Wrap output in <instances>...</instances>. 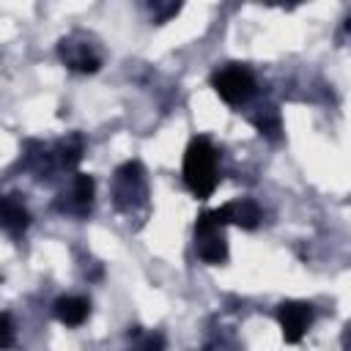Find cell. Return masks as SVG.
I'll list each match as a JSON object with an SVG mask.
<instances>
[{
	"label": "cell",
	"mask_w": 351,
	"mask_h": 351,
	"mask_svg": "<svg viewBox=\"0 0 351 351\" xmlns=\"http://www.w3.org/2000/svg\"><path fill=\"white\" fill-rule=\"evenodd\" d=\"M93 195H96V181H93V176L77 173V176H74V184H71V208H74L77 214L90 211Z\"/></svg>",
	"instance_id": "obj_10"
},
{
	"label": "cell",
	"mask_w": 351,
	"mask_h": 351,
	"mask_svg": "<svg viewBox=\"0 0 351 351\" xmlns=\"http://www.w3.org/2000/svg\"><path fill=\"white\" fill-rule=\"evenodd\" d=\"M277 321L285 343H299L313 324V307L307 302H282L277 307Z\"/></svg>",
	"instance_id": "obj_5"
},
{
	"label": "cell",
	"mask_w": 351,
	"mask_h": 351,
	"mask_svg": "<svg viewBox=\"0 0 351 351\" xmlns=\"http://www.w3.org/2000/svg\"><path fill=\"white\" fill-rule=\"evenodd\" d=\"M219 154L208 137H195L184 151V184L197 200H208L219 184L217 176Z\"/></svg>",
	"instance_id": "obj_1"
},
{
	"label": "cell",
	"mask_w": 351,
	"mask_h": 351,
	"mask_svg": "<svg viewBox=\"0 0 351 351\" xmlns=\"http://www.w3.org/2000/svg\"><path fill=\"white\" fill-rule=\"evenodd\" d=\"M30 228V211L16 200V195L0 197V230L8 236H22Z\"/></svg>",
	"instance_id": "obj_7"
},
{
	"label": "cell",
	"mask_w": 351,
	"mask_h": 351,
	"mask_svg": "<svg viewBox=\"0 0 351 351\" xmlns=\"http://www.w3.org/2000/svg\"><path fill=\"white\" fill-rule=\"evenodd\" d=\"M184 0H148V8H151V19L156 25H165L167 19H173L178 11H181Z\"/></svg>",
	"instance_id": "obj_13"
},
{
	"label": "cell",
	"mask_w": 351,
	"mask_h": 351,
	"mask_svg": "<svg viewBox=\"0 0 351 351\" xmlns=\"http://www.w3.org/2000/svg\"><path fill=\"white\" fill-rule=\"evenodd\" d=\"M14 340H16V335H14V321H11L8 313H0V348H11Z\"/></svg>",
	"instance_id": "obj_14"
},
{
	"label": "cell",
	"mask_w": 351,
	"mask_h": 351,
	"mask_svg": "<svg viewBox=\"0 0 351 351\" xmlns=\"http://www.w3.org/2000/svg\"><path fill=\"white\" fill-rule=\"evenodd\" d=\"M211 88L217 90V96L228 104H244L255 96V77L250 74V69L239 66V63H230L225 69H219L214 77H211Z\"/></svg>",
	"instance_id": "obj_3"
},
{
	"label": "cell",
	"mask_w": 351,
	"mask_h": 351,
	"mask_svg": "<svg viewBox=\"0 0 351 351\" xmlns=\"http://www.w3.org/2000/svg\"><path fill=\"white\" fill-rule=\"evenodd\" d=\"M211 217H214L222 228H225V225H239L241 230H255V228L261 225V219H263L258 203H255V200H247V197L214 208Z\"/></svg>",
	"instance_id": "obj_6"
},
{
	"label": "cell",
	"mask_w": 351,
	"mask_h": 351,
	"mask_svg": "<svg viewBox=\"0 0 351 351\" xmlns=\"http://www.w3.org/2000/svg\"><path fill=\"white\" fill-rule=\"evenodd\" d=\"M299 3H304V0H282V8H293V5H299Z\"/></svg>",
	"instance_id": "obj_15"
},
{
	"label": "cell",
	"mask_w": 351,
	"mask_h": 351,
	"mask_svg": "<svg viewBox=\"0 0 351 351\" xmlns=\"http://www.w3.org/2000/svg\"><path fill=\"white\" fill-rule=\"evenodd\" d=\"M195 247L197 258L208 266H222L228 261V241L222 236V225L211 217V211H200L195 222Z\"/></svg>",
	"instance_id": "obj_4"
},
{
	"label": "cell",
	"mask_w": 351,
	"mask_h": 351,
	"mask_svg": "<svg viewBox=\"0 0 351 351\" xmlns=\"http://www.w3.org/2000/svg\"><path fill=\"white\" fill-rule=\"evenodd\" d=\"M60 55L66 60V66L71 71H80V74H96L101 60L85 47V44H71V41H63L60 44Z\"/></svg>",
	"instance_id": "obj_8"
},
{
	"label": "cell",
	"mask_w": 351,
	"mask_h": 351,
	"mask_svg": "<svg viewBox=\"0 0 351 351\" xmlns=\"http://www.w3.org/2000/svg\"><path fill=\"white\" fill-rule=\"evenodd\" d=\"M52 310H55V318L63 326H82L85 318L90 315V304L82 296H60Z\"/></svg>",
	"instance_id": "obj_9"
},
{
	"label": "cell",
	"mask_w": 351,
	"mask_h": 351,
	"mask_svg": "<svg viewBox=\"0 0 351 351\" xmlns=\"http://www.w3.org/2000/svg\"><path fill=\"white\" fill-rule=\"evenodd\" d=\"M252 123H255V129H258L263 137H269V140H280V137H282V118H280V112H277L274 107L261 110V112L252 118Z\"/></svg>",
	"instance_id": "obj_11"
},
{
	"label": "cell",
	"mask_w": 351,
	"mask_h": 351,
	"mask_svg": "<svg viewBox=\"0 0 351 351\" xmlns=\"http://www.w3.org/2000/svg\"><path fill=\"white\" fill-rule=\"evenodd\" d=\"M82 151H85V140L80 134H69L58 143V159L63 167H77L82 159Z\"/></svg>",
	"instance_id": "obj_12"
},
{
	"label": "cell",
	"mask_w": 351,
	"mask_h": 351,
	"mask_svg": "<svg viewBox=\"0 0 351 351\" xmlns=\"http://www.w3.org/2000/svg\"><path fill=\"white\" fill-rule=\"evenodd\" d=\"M112 200H115V208L121 211H134L137 206L148 203V184L140 162H126L118 167L112 181Z\"/></svg>",
	"instance_id": "obj_2"
}]
</instances>
